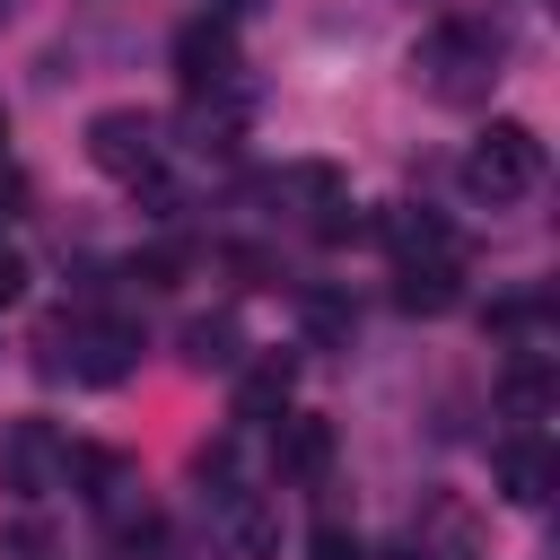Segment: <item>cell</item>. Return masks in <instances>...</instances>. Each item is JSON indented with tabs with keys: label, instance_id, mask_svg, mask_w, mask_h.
I'll return each mask as SVG.
<instances>
[{
	"label": "cell",
	"instance_id": "cell-1",
	"mask_svg": "<svg viewBox=\"0 0 560 560\" xmlns=\"http://www.w3.org/2000/svg\"><path fill=\"white\" fill-rule=\"evenodd\" d=\"M499 61H508V44H499L490 18H438V26L411 44V79H420L438 105H472V96H490Z\"/></svg>",
	"mask_w": 560,
	"mask_h": 560
},
{
	"label": "cell",
	"instance_id": "cell-2",
	"mask_svg": "<svg viewBox=\"0 0 560 560\" xmlns=\"http://www.w3.org/2000/svg\"><path fill=\"white\" fill-rule=\"evenodd\" d=\"M534 184H542V140H534V122H516V114L481 122V140L464 149V192H472V201H525Z\"/></svg>",
	"mask_w": 560,
	"mask_h": 560
},
{
	"label": "cell",
	"instance_id": "cell-3",
	"mask_svg": "<svg viewBox=\"0 0 560 560\" xmlns=\"http://www.w3.org/2000/svg\"><path fill=\"white\" fill-rule=\"evenodd\" d=\"M61 481H70L61 429H52V420H9V438H0V490H9L18 508H35V499H52Z\"/></svg>",
	"mask_w": 560,
	"mask_h": 560
},
{
	"label": "cell",
	"instance_id": "cell-4",
	"mask_svg": "<svg viewBox=\"0 0 560 560\" xmlns=\"http://www.w3.org/2000/svg\"><path fill=\"white\" fill-rule=\"evenodd\" d=\"M88 166L96 175H122V184H149L158 175V114H140V105L88 114Z\"/></svg>",
	"mask_w": 560,
	"mask_h": 560
},
{
	"label": "cell",
	"instance_id": "cell-5",
	"mask_svg": "<svg viewBox=\"0 0 560 560\" xmlns=\"http://www.w3.org/2000/svg\"><path fill=\"white\" fill-rule=\"evenodd\" d=\"M61 341H70V376H79V385H122V376L140 368V324H122V315L61 324Z\"/></svg>",
	"mask_w": 560,
	"mask_h": 560
},
{
	"label": "cell",
	"instance_id": "cell-6",
	"mask_svg": "<svg viewBox=\"0 0 560 560\" xmlns=\"http://www.w3.org/2000/svg\"><path fill=\"white\" fill-rule=\"evenodd\" d=\"M210 525H219V551H228V560H280V499H262V490H219V499H210Z\"/></svg>",
	"mask_w": 560,
	"mask_h": 560
},
{
	"label": "cell",
	"instance_id": "cell-7",
	"mask_svg": "<svg viewBox=\"0 0 560 560\" xmlns=\"http://www.w3.org/2000/svg\"><path fill=\"white\" fill-rule=\"evenodd\" d=\"M175 79H184L192 96L236 88V26H228V18H192V26L175 35Z\"/></svg>",
	"mask_w": 560,
	"mask_h": 560
},
{
	"label": "cell",
	"instance_id": "cell-8",
	"mask_svg": "<svg viewBox=\"0 0 560 560\" xmlns=\"http://www.w3.org/2000/svg\"><path fill=\"white\" fill-rule=\"evenodd\" d=\"M254 201H262V210H341V201H350V184H341V166L298 158V166H271V175L254 184Z\"/></svg>",
	"mask_w": 560,
	"mask_h": 560
},
{
	"label": "cell",
	"instance_id": "cell-9",
	"mask_svg": "<svg viewBox=\"0 0 560 560\" xmlns=\"http://www.w3.org/2000/svg\"><path fill=\"white\" fill-rule=\"evenodd\" d=\"M324 464H332V420L280 411V420H271V472H280V481H324Z\"/></svg>",
	"mask_w": 560,
	"mask_h": 560
},
{
	"label": "cell",
	"instance_id": "cell-10",
	"mask_svg": "<svg viewBox=\"0 0 560 560\" xmlns=\"http://www.w3.org/2000/svg\"><path fill=\"white\" fill-rule=\"evenodd\" d=\"M376 236L394 245V262H464V245H455V228L438 210H385Z\"/></svg>",
	"mask_w": 560,
	"mask_h": 560
},
{
	"label": "cell",
	"instance_id": "cell-11",
	"mask_svg": "<svg viewBox=\"0 0 560 560\" xmlns=\"http://www.w3.org/2000/svg\"><path fill=\"white\" fill-rule=\"evenodd\" d=\"M289 385H298V359H289V350L254 359V368L236 376V420H245V429H271V420L289 411Z\"/></svg>",
	"mask_w": 560,
	"mask_h": 560
},
{
	"label": "cell",
	"instance_id": "cell-12",
	"mask_svg": "<svg viewBox=\"0 0 560 560\" xmlns=\"http://www.w3.org/2000/svg\"><path fill=\"white\" fill-rule=\"evenodd\" d=\"M464 298V262H402L394 271V306L402 315H446Z\"/></svg>",
	"mask_w": 560,
	"mask_h": 560
},
{
	"label": "cell",
	"instance_id": "cell-13",
	"mask_svg": "<svg viewBox=\"0 0 560 560\" xmlns=\"http://www.w3.org/2000/svg\"><path fill=\"white\" fill-rule=\"evenodd\" d=\"M499 490H508L516 508H542V499H551V446H542V438H508V446H499Z\"/></svg>",
	"mask_w": 560,
	"mask_h": 560
},
{
	"label": "cell",
	"instance_id": "cell-14",
	"mask_svg": "<svg viewBox=\"0 0 560 560\" xmlns=\"http://www.w3.org/2000/svg\"><path fill=\"white\" fill-rule=\"evenodd\" d=\"M499 402H508L516 420H542V411H551V359H542V350H516V368L499 376Z\"/></svg>",
	"mask_w": 560,
	"mask_h": 560
},
{
	"label": "cell",
	"instance_id": "cell-15",
	"mask_svg": "<svg viewBox=\"0 0 560 560\" xmlns=\"http://www.w3.org/2000/svg\"><path fill=\"white\" fill-rule=\"evenodd\" d=\"M245 350H236V324L228 315H192L184 324V368H236Z\"/></svg>",
	"mask_w": 560,
	"mask_h": 560
},
{
	"label": "cell",
	"instance_id": "cell-16",
	"mask_svg": "<svg viewBox=\"0 0 560 560\" xmlns=\"http://www.w3.org/2000/svg\"><path fill=\"white\" fill-rule=\"evenodd\" d=\"M298 560H368V542H359V534H350V525H315V534H306V551H298Z\"/></svg>",
	"mask_w": 560,
	"mask_h": 560
},
{
	"label": "cell",
	"instance_id": "cell-17",
	"mask_svg": "<svg viewBox=\"0 0 560 560\" xmlns=\"http://www.w3.org/2000/svg\"><path fill=\"white\" fill-rule=\"evenodd\" d=\"M306 341H350V306L341 298H306Z\"/></svg>",
	"mask_w": 560,
	"mask_h": 560
},
{
	"label": "cell",
	"instance_id": "cell-18",
	"mask_svg": "<svg viewBox=\"0 0 560 560\" xmlns=\"http://www.w3.org/2000/svg\"><path fill=\"white\" fill-rule=\"evenodd\" d=\"M131 280H149V289H175V280H184V254H175V245H158V254H140V262H131Z\"/></svg>",
	"mask_w": 560,
	"mask_h": 560
},
{
	"label": "cell",
	"instance_id": "cell-19",
	"mask_svg": "<svg viewBox=\"0 0 560 560\" xmlns=\"http://www.w3.org/2000/svg\"><path fill=\"white\" fill-rule=\"evenodd\" d=\"M18 298H26V262L0 245V306H18Z\"/></svg>",
	"mask_w": 560,
	"mask_h": 560
},
{
	"label": "cell",
	"instance_id": "cell-20",
	"mask_svg": "<svg viewBox=\"0 0 560 560\" xmlns=\"http://www.w3.org/2000/svg\"><path fill=\"white\" fill-rule=\"evenodd\" d=\"M385 560H464V551H429V542H394Z\"/></svg>",
	"mask_w": 560,
	"mask_h": 560
},
{
	"label": "cell",
	"instance_id": "cell-21",
	"mask_svg": "<svg viewBox=\"0 0 560 560\" xmlns=\"http://www.w3.org/2000/svg\"><path fill=\"white\" fill-rule=\"evenodd\" d=\"M245 9H254V0H210V18H245Z\"/></svg>",
	"mask_w": 560,
	"mask_h": 560
},
{
	"label": "cell",
	"instance_id": "cell-22",
	"mask_svg": "<svg viewBox=\"0 0 560 560\" xmlns=\"http://www.w3.org/2000/svg\"><path fill=\"white\" fill-rule=\"evenodd\" d=\"M0 140H9V114H0Z\"/></svg>",
	"mask_w": 560,
	"mask_h": 560
}]
</instances>
